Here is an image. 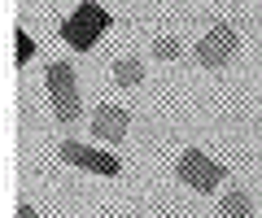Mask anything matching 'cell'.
<instances>
[{"label": "cell", "instance_id": "obj_6", "mask_svg": "<svg viewBox=\"0 0 262 218\" xmlns=\"http://www.w3.org/2000/svg\"><path fill=\"white\" fill-rule=\"evenodd\" d=\"M127 127H131V114L122 105H96V118H92V140H127Z\"/></svg>", "mask_w": 262, "mask_h": 218}, {"label": "cell", "instance_id": "obj_7", "mask_svg": "<svg viewBox=\"0 0 262 218\" xmlns=\"http://www.w3.org/2000/svg\"><path fill=\"white\" fill-rule=\"evenodd\" d=\"M114 79H118L122 87H136V83H140V79H144V66H140V61H136V57H122L118 66H114Z\"/></svg>", "mask_w": 262, "mask_h": 218}, {"label": "cell", "instance_id": "obj_3", "mask_svg": "<svg viewBox=\"0 0 262 218\" xmlns=\"http://www.w3.org/2000/svg\"><path fill=\"white\" fill-rule=\"evenodd\" d=\"M175 175L188 183V188H196V192H214L219 183H223V166H219L214 157H206L201 149H188L184 157H179V166H175Z\"/></svg>", "mask_w": 262, "mask_h": 218}, {"label": "cell", "instance_id": "obj_11", "mask_svg": "<svg viewBox=\"0 0 262 218\" xmlns=\"http://www.w3.org/2000/svg\"><path fill=\"white\" fill-rule=\"evenodd\" d=\"M18 218H39V214H35L31 205H18Z\"/></svg>", "mask_w": 262, "mask_h": 218}, {"label": "cell", "instance_id": "obj_5", "mask_svg": "<svg viewBox=\"0 0 262 218\" xmlns=\"http://www.w3.org/2000/svg\"><path fill=\"white\" fill-rule=\"evenodd\" d=\"M61 161H70V166H83V171H96V175H118V157L114 153H101L92 149V144H79V140H66L61 144Z\"/></svg>", "mask_w": 262, "mask_h": 218}, {"label": "cell", "instance_id": "obj_1", "mask_svg": "<svg viewBox=\"0 0 262 218\" xmlns=\"http://www.w3.org/2000/svg\"><path fill=\"white\" fill-rule=\"evenodd\" d=\"M44 83H48V101H53V114L61 127L79 123V75L75 66H66V61H53V66L44 70Z\"/></svg>", "mask_w": 262, "mask_h": 218}, {"label": "cell", "instance_id": "obj_8", "mask_svg": "<svg viewBox=\"0 0 262 218\" xmlns=\"http://www.w3.org/2000/svg\"><path fill=\"white\" fill-rule=\"evenodd\" d=\"M219 209H223V218H249V209H253L249 205V192H227Z\"/></svg>", "mask_w": 262, "mask_h": 218}, {"label": "cell", "instance_id": "obj_4", "mask_svg": "<svg viewBox=\"0 0 262 218\" xmlns=\"http://www.w3.org/2000/svg\"><path fill=\"white\" fill-rule=\"evenodd\" d=\"M236 44H241V35H236L232 22H219V27H210V35H201V44H196V61L206 70H223L227 61L236 57Z\"/></svg>", "mask_w": 262, "mask_h": 218}, {"label": "cell", "instance_id": "obj_10", "mask_svg": "<svg viewBox=\"0 0 262 218\" xmlns=\"http://www.w3.org/2000/svg\"><path fill=\"white\" fill-rule=\"evenodd\" d=\"M31 53H35V39L27 31H18V61H31Z\"/></svg>", "mask_w": 262, "mask_h": 218}, {"label": "cell", "instance_id": "obj_9", "mask_svg": "<svg viewBox=\"0 0 262 218\" xmlns=\"http://www.w3.org/2000/svg\"><path fill=\"white\" fill-rule=\"evenodd\" d=\"M153 57H158V61H175V57H179V39L162 35L158 44H153Z\"/></svg>", "mask_w": 262, "mask_h": 218}, {"label": "cell", "instance_id": "obj_2", "mask_svg": "<svg viewBox=\"0 0 262 218\" xmlns=\"http://www.w3.org/2000/svg\"><path fill=\"white\" fill-rule=\"evenodd\" d=\"M105 31H110V13H105L96 0H83V5H79V9L61 22V39L75 48V53H88V48H92Z\"/></svg>", "mask_w": 262, "mask_h": 218}]
</instances>
